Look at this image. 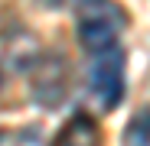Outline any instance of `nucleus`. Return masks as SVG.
<instances>
[{
	"mask_svg": "<svg viewBox=\"0 0 150 146\" xmlns=\"http://www.w3.org/2000/svg\"><path fill=\"white\" fill-rule=\"evenodd\" d=\"M49 3H69V0H49Z\"/></svg>",
	"mask_w": 150,
	"mask_h": 146,
	"instance_id": "4",
	"label": "nucleus"
},
{
	"mask_svg": "<svg viewBox=\"0 0 150 146\" xmlns=\"http://www.w3.org/2000/svg\"><path fill=\"white\" fill-rule=\"evenodd\" d=\"M127 146H147V114H140L131 130H127Z\"/></svg>",
	"mask_w": 150,
	"mask_h": 146,
	"instance_id": "3",
	"label": "nucleus"
},
{
	"mask_svg": "<svg viewBox=\"0 0 150 146\" xmlns=\"http://www.w3.org/2000/svg\"><path fill=\"white\" fill-rule=\"evenodd\" d=\"M124 26V16L111 7L105 10H85V16L79 20V42L95 55H105L114 49L117 42V33Z\"/></svg>",
	"mask_w": 150,
	"mask_h": 146,
	"instance_id": "1",
	"label": "nucleus"
},
{
	"mask_svg": "<svg viewBox=\"0 0 150 146\" xmlns=\"http://www.w3.org/2000/svg\"><path fill=\"white\" fill-rule=\"evenodd\" d=\"M88 81H91V94L101 101L105 110H114L124 97V55H105L98 59L88 71Z\"/></svg>",
	"mask_w": 150,
	"mask_h": 146,
	"instance_id": "2",
	"label": "nucleus"
}]
</instances>
